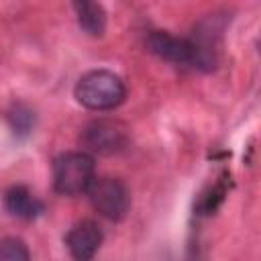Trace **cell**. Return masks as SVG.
<instances>
[{"instance_id":"cell-1","label":"cell","mask_w":261,"mask_h":261,"mask_svg":"<svg viewBox=\"0 0 261 261\" xmlns=\"http://www.w3.org/2000/svg\"><path fill=\"white\" fill-rule=\"evenodd\" d=\"M75 100L96 112H106L118 108L126 98V86L120 75L108 69H92L84 73L75 88H73Z\"/></svg>"},{"instance_id":"cell-8","label":"cell","mask_w":261,"mask_h":261,"mask_svg":"<svg viewBox=\"0 0 261 261\" xmlns=\"http://www.w3.org/2000/svg\"><path fill=\"white\" fill-rule=\"evenodd\" d=\"M4 208L8 214L22 220H33L45 210L43 202L27 186H10L4 192Z\"/></svg>"},{"instance_id":"cell-11","label":"cell","mask_w":261,"mask_h":261,"mask_svg":"<svg viewBox=\"0 0 261 261\" xmlns=\"http://www.w3.org/2000/svg\"><path fill=\"white\" fill-rule=\"evenodd\" d=\"M0 261H31L29 247L16 237H6L0 241Z\"/></svg>"},{"instance_id":"cell-5","label":"cell","mask_w":261,"mask_h":261,"mask_svg":"<svg viewBox=\"0 0 261 261\" xmlns=\"http://www.w3.org/2000/svg\"><path fill=\"white\" fill-rule=\"evenodd\" d=\"M86 194L90 198L92 208L108 220L118 222L128 214L130 192L118 177H110V175L96 177Z\"/></svg>"},{"instance_id":"cell-9","label":"cell","mask_w":261,"mask_h":261,"mask_svg":"<svg viewBox=\"0 0 261 261\" xmlns=\"http://www.w3.org/2000/svg\"><path fill=\"white\" fill-rule=\"evenodd\" d=\"M75 16H77V24L84 33L92 35V37H100L104 35L106 29V10L102 4L98 2H90V0H77L71 4Z\"/></svg>"},{"instance_id":"cell-6","label":"cell","mask_w":261,"mask_h":261,"mask_svg":"<svg viewBox=\"0 0 261 261\" xmlns=\"http://www.w3.org/2000/svg\"><path fill=\"white\" fill-rule=\"evenodd\" d=\"M102 228L94 220L75 222L65 234V247L73 261H92L102 245Z\"/></svg>"},{"instance_id":"cell-10","label":"cell","mask_w":261,"mask_h":261,"mask_svg":"<svg viewBox=\"0 0 261 261\" xmlns=\"http://www.w3.org/2000/svg\"><path fill=\"white\" fill-rule=\"evenodd\" d=\"M6 120L16 137H27L35 126V112L24 104H14L6 112Z\"/></svg>"},{"instance_id":"cell-3","label":"cell","mask_w":261,"mask_h":261,"mask_svg":"<svg viewBox=\"0 0 261 261\" xmlns=\"http://www.w3.org/2000/svg\"><path fill=\"white\" fill-rule=\"evenodd\" d=\"M226 12H210L204 18H200L192 35L188 37L192 47V65L202 71H212L218 65V47L222 33L226 29Z\"/></svg>"},{"instance_id":"cell-4","label":"cell","mask_w":261,"mask_h":261,"mask_svg":"<svg viewBox=\"0 0 261 261\" xmlns=\"http://www.w3.org/2000/svg\"><path fill=\"white\" fill-rule=\"evenodd\" d=\"M80 147L88 155H116L130 143V130L116 118H96L80 133Z\"/></svg>"},{"instance_id":"cell-2","label":"cell","mask_w":261,"mask_h":261,"mask_svg":"<svg viewBox=\"0 0 261 261\" xmlns=\"http://www.w3.org/2000/svg\"><path fill=\"white\" fill-rule=\"evenodd\" d=\"M96 179L94 157L84 151H65L53 161V190L61 196L86 194Z\"/></svg>"},{"instance_id":"cell-7","label":"cell","mask_w":261,"mask_h":261,"mask_svg":"<svg viewBox=\"0 0 261 261\" xmlns=\"http://www.w3.org/2000/svg\"><path fill=\"white\" fill-rule=\"evenodd\" d=\"M147 49L159 59L179 65H192L190 41L184 37H175L169 31H151L147 37Z\"/></svg>"}]
</instances>
